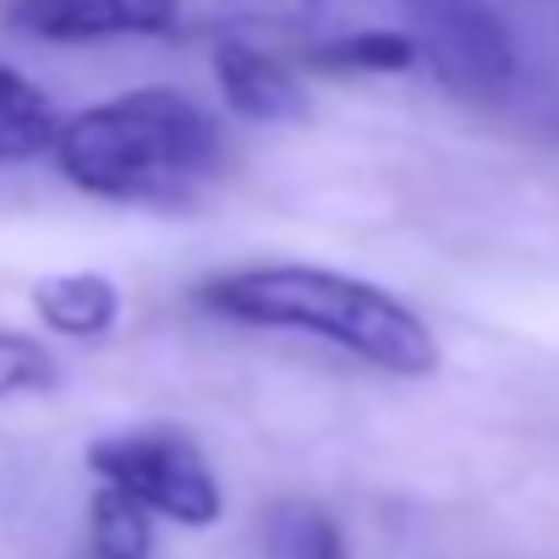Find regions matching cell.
Returning <instances> with one entry per match:
<instances>
[{
	"mask_svg": "<svg viewBox=\"0 0 559 559\" xmlns=\"http://www.w3.org/2000/svg\"><path fill=\"white\" fill-rule=\"evenodd\" d=\"M154 510L110 483L94 488L88 499V548L94 559H148L154 554Z\"/></svg>",
	"mask_w": 559,
	"mask_h": 559,
	"instance_id": "30bf717a",
	"label": "cell"
},
{
	"mask_svg": "<svg viewBox=\"0 0 559 559\" xmlns=\"http://www.w3.org/2000/svg\"><path fill=\"white\" fill-rule=\"evenodd\" d=\"M302 67L330 72V78H401L423 67V39L417 28H352V34L308 45Z\"/></svg>",
	"mask_w": 559,
	"mask_h": 559,
	"instance_id": "ba28073f",
	"label": "cell"
},
{
	"mask_svg": "<svg viewBox=\"0 0 559 559\" xmlns=\"http://www.w3.org/2000/svg\"><path fill=\"white\" fill-rule=\"evenodd\" d=\"M433 83L466 105H499L521 83L515 34L488 0H406Z\"/></svg>",
	"mask_w": 559,
	"mask_h": 559,
	"instance_id": "277c9868",
	"label": "cell"
},
{
	"mask_svg": "<svg viewBox=\"0 0 559 559\" xmlns=\"http://www.w3.org/2000/svg\"><path fill=\"white\" fill-rule=\"evenodd\" d=\"M61 116L56 105L39 94V83H28L17 67L0 61V165H23L56 148Z\"/></svg>",
	"mask_w": 559,
	"mask_h": 559,
	"instance_id": "9c48e42d",
	"label": "cell"
},
{
	"mask_svg": "<svg viewBox=\"0 0 559 559\" xmlns=\"http://www.w3.org/2000/svg\"><path fill=\"white\" fill-rule=\"evenodd\" d=\"M88 472L132 499H143L159 521L209 532L225 515V488L214 477V461L187 428L148 423V428H121L88 444Z\"/></svg>",
	"mask_w": 559,
	"mask_h": 559,
	"instance_id": "3957f363",
	"label": "cell"
},
{
	"mask_svg": "<svg viewBox=\"0 0 559 559\" xmlns=\"http://www.w3.org/2000/svg\"><path fill=\"white\" fill-rule=\"evenodd\" d=\"M50 159L83 198L170 214L219 181L230 143L209 105L170 83H148L67 116Z\"/></svg>",
	"mask_w": 559,
	"mask_h": 559,
	"instance_id": "7a4b0ae2",
	"label": "cell"
},
{
	"mask_svg": "<svg viewBox=\"0 0 559 559\" xmlns=\"http://www.w3.org/2000/svg\"><path fill=\"white\" fill-rule=\"evenodd\" d=\"M225 28L263 34V39H302L319 28L330 0H219Z\"/></svg>",
	"mask_w": 559,
	"mask_h": 559,
	"instance_id": "7c38bea8",
	"label": "cell"
},
{
	"mask_svg": "<svg viewBox=\"0 0 559 559\" xmlns=\"http://www.w3.org/2000/svg\"><path fill=\"white\" fill-rule=\"evenodd\" d=\"M209 72H214V88H219V99L236 121L286 127V121L308 116V67H302V56L292 61L263 34L225 28L209 50Z\"/></svg>",
	"mask_w": 559,
	"mask_h": 559,
	"instance_id": "5b68a950",
	"label": "cell"
},
{
	"mask_svg": "<svg viewBox=\"0 0 559 559\" xmlns=\"http://www.w3.org/2000/svg\"><path fill=\"white\" fill-rule=\"evenodd\" d=\"M187 0H12L7 23L39 45H116L165 39L181 28Z\"/></svg>",
	"mask_w": 559,
	"mask_h": 559,
	"instance_id": "8992f818",
	"label": "cell"
},
{
	"mask_svg": "<svg viewBox=\"0 0 559 559\" xmlns=\"http://www.w3.org/2000/svg\"><path fill=\"white\" fill-rule=\"evenodd\" d=\"M121 286L99 269H72V274H45L34 286V313L50 335L61 341H105L121 324Z\"/></svg>",
	"mask_w": 559,
	"mask_h": 559,
	"instance_id": "52a82bcc",
	"label": "cell"
},
{
	"mask_svg": "<svg viewBox=\"0 0 559 559\" xmlns=\"http://www.w3.org/2000/svg\"><path fill=\"white\" fill-rule=\"evenodd\" d=\"M61 384V357L23 330H0V401L17 395H50Z\"/></svg>",
	"mask_w": 559,
	"mask_h": 559,
	"instance_id": "8fae6325",
	"label": "cell"
},
{
	"mask_svg": "<svg viewBox=\"0 0 559 559\" xmlns=\"http://www.w3.org/2000/svg\"><path fill=\"white\" fill-rule=\"evenodd\" d=\"M192 302L236 330L263 335H308L352 362L390 373V379H428L439 373V335L433 324L395 297L379 280L324 269V263H236L209 274Z\"/></svg>",
	"mask_w": 559,
	"mask_h": 559,
	"instance_id": "6da1fadb",
	"label": "cell"
},
{
	"mask_svg": "<svg viewBox=\"0 0 559 559\" xmlns=\"http://www.w3.org/2000/svg\"><path fill=\"white\" fill-rule=\"evenodd\" d=\"M274 548L280 559H352L346 532L319 504H286L274 515Z\"/></svg>",
	"mask_w": 559,
	"mask_h": 559,
	"instance_id": "4fadbf2b",
	"label": "cell"
}]
</instances>
